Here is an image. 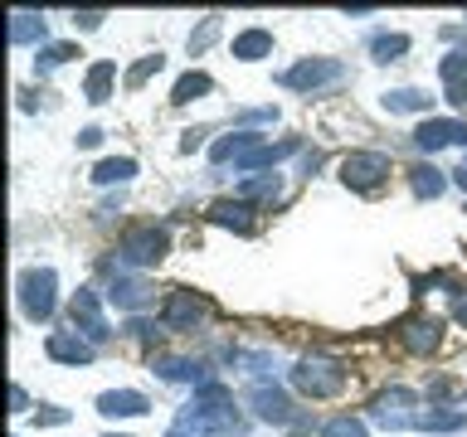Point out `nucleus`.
<instances>
[{
	"instance_id": "obj_1",
	"label": "nucleus",
	"mask_w": 467,
	"mask_h": 437,
	"mask_svg": "<svg viewBox=\"0 0 467 437\" xmlns=\"http://www.w3.org/2000/svg\"><path fill=\"white\" fill-rule=\"evenodd\" d=\"M292 384H297L306 399H331V393L346 389V370H341V360L312 355V360H302L297 370H292Z\"/></svg>"
},
{
	"instance_id": "obj_2",
	"label": "nucleus",
	"mask_w": 467,
	"mask_h": 437,
	"mask_svg": "<svg viewBox=\"0 0 467 437\" xmlns=\"http://www.w3.org/2000/svg\"><path fill=\"white\" fill-rule=\"evenodd\" d=\"M161 258H166V229H156V224H137L117 243V262L122 268H151Z\"/></svg>"
},
{
	"instance_id": "obj_3",
	"label": "nucleus",
	"mask_w": 467,
	"mask_h": 437,
	"mask_svg": "<svg viewBox=\"0 0 467 437\" xmlns=\"http://www.w3.org/2000/svg\"><path fill=\"white\" fill-rule=\"evenodd\" d=\"M20 306H25L29 320L54 316V268H29L20 277Z\"/></svg>"
},
{
	"instance_id": "obj_4",
	"label": "nucleus",
	"mask_w": 467,
	"mask_h": 437,
	"mask_svg": "<svg viewBox=\"0 0 467 437\" xmlns=\"http://www.w3.org/2000/svg\"><path fill=\"white\" fill-rule=\"evenodd\" d=\"M200 320H210V301L195 297V291H171L166 311H161V326L166 330H195Z\"/></svg>"
},
{
	"instance_id": "obj_5",
	"label": "nucleus",
	"mask_w": 467,
	"mask_h": 437,
	"mask_svg": "<svg viewBox=\"0 0 467 437\" xmlns=\"http://www.w3.org/2000/svg\"><path fill=\"white\" fill-rule=\"evenodd\" d=\"M385 175H389V156H379V151H350L341 160V180L356 189H375Z\"/></svg>"
},
{
	"instance_id": "obj_6",
	"label": "nucleus",
	"mask_w": 467,
	"mask_h": 437,
	"mask_svg": "<svg viewBox=\"0 0 467 437\" xmlns=\"http://www.w3.org/2000/svg\"><path fill=\"white\" fill-rule=\"evenodd\" d=\"M341 78H346V68L336 64V58H302L297 68L283 73L287 87H306V93H317V87H331V83H341Z\"/></svg>"
},
{
	"instance_id": "obj_7",
	"label": "nucleus",
	"mask_w": 467,
	"mask_h": 437,
	"mask_svg": "<svg viewBox=\"0 0 467 437\" xmlns=\"http://www.w3.org/2000/svg\"><path fill=\"white\" fill-rule=\"evenodd\" d=\"M370 418L379 422V428H414V422H419V413H414V393H409V389L379 393L375 408H370Z\"/></svg>"
},
{
	"instance_id": "obj_8",
	"label": "nucleus",
	"mask_w": 467,
	"mask_h": 437,
	"mask_svg": "<svg viewBox=\"0 0 467 437\" xmlns=\"http://www.w3.org/2000/svg\"><path fill=\"white\" fill-rule=\"evenodd\" d=\"M438 330H443V320H438V316H409V320H400V340H404V350H414V355H429V350L438 345Z\"/></svg>"
},
{
	"instance_id": "obj_9",
	"label": "nucleus",
	"mask_w": 467,
	"mask_h": 437,
	"mask_svg": "<svg viewBox=\"0 0 467 437\" xmlns=\"http://www.w3.org/2000/svg\"><path fill=\"white\" fill-rule=\"evenodd\" d=\"M44 350H49V360H58V364H88L93 360V340L78 330H54Z\"/></svg>"
},
{
	"instance_id": "obj_10",
	"label": "nucleus",
	"mask_w": 467,
	"mask_h": 437,
	"mask_svg": "<svg viewBox=\"0 0 467 437\" xmlns=\"http://www.w3.org/2000/svg\"><path fill=\"white\" fill-rule=\"evenodd\" d=\"M248 403H254L258 418H268V422H292V418H297V413H292V403H287V393L273 389V384H254V389H248Z\"/></svg>"
},
{
	"instance_id": "obj_11",
	"label": "nucleus",
	"mask_w": 467,
	"mask_h": 437,
	"mask_svg": "<svg viewBox=\"0 0 467 437\" xmlns=\"http://www.w3.org/2000/svg\"><path fill=\"white\" fill-rule=\"evenodd\" d=\"M146 408L151 403H146V393H137V389H112L98 399V413H108V418H141Z\"/></svg>"
},
{
	"instance_id": "obj_12",
	"label": "nucleus",
	"mask_w": 467,
	"mask_h": 437,
	"mask_svg": "<svg viewBox=\"0 0 467 437\" xmlns=\"http://www.w3.org/2000/svg\"><path fill=\"white\" fill-rule=\"evenodd\" d=\"M73 320L93 335V340H102L108 335V320H102V301H98V291L93 287H83L78 297H73Z\"/></svg>"
},
{
	"instance_id": "obj_13",
	"label": "nucleus",
	"mask_w": 467,
	"mask_h": 437,
	"mask_svg": "<svg viewBox=\"0 0 467 437\" xmlns=\"http://www.w3.org/2000/svg\"><path fill=\"white\" fill-rule=\"evenodd\" d=\"M452 141H467V127L462 122H423L414 131L419 151H438V146H452Z\"/></svg>"
},
{
	"instance_id": "obj_14",
	"label": "nucleus",
	"mask_w": 467,
	"mask_h": 437,
	"mask_svg": "<svg viewBox=\"0 0 467 437\" xmlns=\"http://www.w3.org/2000/svg\"><path fill=\"white\" fill-rule=\"evenodd\" d=\"M151 370H156L161 379H175V384H210V379H204V364H195V360H171V355H161V360H151Z\"/></svg>"
},
{
	"instance_id": "obj_15",
	"label": "nucleus",
	"mask_w": 467,
	"mask_h": 437,
	"mask_svg": "<svg viewBox=\"0 0 467 437\" xmlns=\"http://www.w3.org/2000/svg\"><path fill=\"white\" fill-rule=\"evenodd\" d=\"M108 297L117 306H127V311H137V306L151 301V287H146V277H122V272H117V282H112Z\"/></svg>"
},
{
	"instance_id": "obj_16",
	"label": "nucleus",
	"mask_w": 467,
	"mask_h": 437,
	"mask_svg": "<svg viewBox=\"0 0 467 437\" xmlns=\"http://www.w3.org/2000/svg\"><path fill=\"white\" fill-rule=\"evenodd\" d=\"M443 93L448 102H467V54H448L443 58Z\"/></svg>"
},
{
	"instance_id": "obj_17",
	"label": "nucleus",
	"mask_w": 467,
	"mask_h": 437,
	"mask_svg": "<svg viewBox=\"0 0 467 437\" xmlns=\"http://www.w3.org/2000/svg\"><path fill=\"white\" fill-rule=\"evenodd\" d=\"M210 218H214V224H224V229H239V233L254 229V209H248V199H239V204H234V199H219L214 209H210Z\"/></svg>"
},
{
	"instance_id": "obj_18",
	"label": "nucleus",
	"mask_w": 467,
	"mask_h": 437,
	"mask_svg": "<svg viewBox=\"0 0 467 437\" xmlns=\"http://www.w3.org/2000/svg\"><path fill=\"white\" fill-rule=\"evenodd\" d=\"M263 54H273L268 29H244V35L234 39V58H263Z\"/></svg>"
},
{
	"instance_id": "obj_19",
	"label": "nucleus",
	"mask_w": 467,
	"mask_h": 437,
	"mask_svg": "<svg viewBox=\"0 0 467 437\" xmlns=\"http://www.w3.org/2000/svg\"><path fill=\"white\" fill-rule=\"evenodd\" d=\"M283 195V180H277V175H248V180L239 185V199H277Z\"/></svg>"
},
{
	"instance_id": "obj_20",
	"label": "nucleus",
	"mask_w": 467,
	"mask_h": 437,
	"mask_svg": "<svg viewBox=\"0 0 467 437\" xmlns=\"http://www.w3.org/2000/svg\"><path fill=\"white\" fill-rule=\"evenodd\" d=\"M409 180H414V195H423V199H438L443 195V170H433V166H414L409 170Z\"/></svg>"
},
{
	"instance_id": "obj_21",
	"label": "nucleus",
	"mask_w": 467,
	"mask_h": 437,
	"mask_svg": "<svg viewBox=\"0 0 467 437\" xmlns=\"http://www.w3.org/2000/svg\"><path fill=\"white\" fill-rule=\"evenodd\" d=\"M44 39V20H39V15H15V20H10V44H39Z\"/></svg>"
},
{
	"instance_id": "obj_22",
	"label": "nucleus",
	"mask_w": 467,
	"mask_h": 437,
	"mask_svg": "<svg viewBox=\"0 0 467 437\" xmlns=\"http://www.w3.org/2000/svg\"><path fill=\"white\" fill-rule=\"evenodd\" d=\"M112 78H117V68H112V64H93V73H88V83H83L88 102H108V87H112Z\"/></svg>"
},
{
	"instance_id": "obj_23",
	"label": "nucleus",
	"mask_w": 467,
	"mask_h": 437,
	"mask_svg": "<svg viewBox=\"0 0 467 437\" xmlns=\"http://www.w3.org/2000/svg\"><path fill=\"white\" fill-rule=\"evenodd\" d=\"M433 97L414 93V87H400V93H385V112H429Z\"/></svg>"
},
{
	"instance_id": "obj_24",
	"label": "nucleus",
	"mask_w": 467,
	"mask_h": 437,
	"mask_svg": "<svg viewBox=\"0 0 467 437\" xmlns=\"http://www.w3.org/2000/svg\"><path fill=\"white\" fill-rule=\"evenodd\" d=\"M131 175H137V160H102V166L93 170V180L98 185H122V180H131Z\"/></svg>"
},
{
	"instance_id": "obj_25",
	"label": "nucleus",
	"mask_w": 467,
	"mask_h": 437,
	"mask_svg": "<svg viewBox=\"0 0 467 437\" xmlns=\"http://www.w3.org/2000/svg\"><path fill=\"white\" fill-rule=\"evenodd\" d=\"M462 422H467V413H433L429 408V413H419L414 428H423V432H458Z\"/></svg>"
},
{
	"instance_id": "obj_26",
	"label": "nucleus",
	"mask_w": 467,
	"mask_h": 437,
	"mask_svg": "<svg viewBox=\"0 0 467 437\" xmlns=\"http://www.w3.org/2000/svg\"><path fill=\"white\" fill-rule=\"evenodd\" d=\"M210 73H185L181 83H175V93H171V102H195L200 93H210Z\"/></svg>"
},
{
	"instance_id": "obj_27",
	"label": "nucleus",
	"mask_w": 467,
	"mask_h": 437,
	"mask_svg": "<svg viewBox=\"0 0 467 437\" xmlns=\"http://www.w3.org/2000/svg\"><path fill=\"white\" fill-rule=\"evenodd\" d=\"M321 437H365V422L360 418H331L321 428Z\"/></svg>"
},
{
	"instance_id": "obj_28",
	"label": "nucleus",
	"mask_w": 467,
	"mask_h": 437,
	"mask_svg": "<svg viewBox=\"0 0 467 437\" xmlns=\"http://www.w3.org/2000/svg\"><path fill=\"white\" fill-rule=\"evenodd\" d=\"M370 49H375L379 58H394V54H404V49H409V39H404V35H375V39H370Z\"/></svg>"
},
{
	"instance_id": "obj_29",
	"label": "nucleus",
	"mask_w": 467,
	"mask_h": 437,
	"mask_svg": "<svg viewBox=\"0 0 467 437\" xmlns=\"http://www.w3.org/2000/svg\"><path fill=\"white\" fill-rule=\"evenodd\" d=\"M73 54H78V49H73V44H49V49L39 54V68L49 73V68H58V64H68Z\"/></svg>"
},
{
	"instance_id": "obj_30",
	"label": "nucleus",
	"mask_w": 467,
	"mask_h": 437,
	"mask_svg": "<svg viewBox=\"0 0 467 437\" xmlns=\"http://www.w3.org/2000/svg\"><path fill=\"white\" fill-rule=\"evenodd\" d=\"M151 73H161V54H151V58H141L137 68L127 73V87H141L146 78H151Z\"/></svg>"
},
{
	"instance_id": "obj_31",
	"label": "nucleus",
	"mask_w": 467,
	"mask_h": 437,
	"mask_svg": "<svg viewBox=\"0 0 467 437\" xmlns=\"http://www.w3.org/2000/svg\"><path fill=\"white\" fill-rule=\"evenodd\" d=\"M214 35H219V15H210V20H204V29H200V35H190V49H210V44H214Z\"/></svg>"
},
{
	"instance_id": "obj_32",
	"label": "nucleus",
	"mask_w": 467,
	"mask_h": 437,
	"mask_svg": "<svg viewBox=\"0 0 467 437\" xmlns=\"http://www.w3.org/2000/svg\"><path fill=\"white\" fill-rule=\"evenodd\" d=\"M39 422H68V413H64V408H44Z\"/></svg>"
},
{
	"instance_id": "obj_33",
	"label": "nucleus",
	"mask_w": 467,
	"mask_h": 437,
	"mask_svg": "<svg viewBox=\"0 0 467 437\" xmlns=\"http://www.w3.org/2000/svg\"><path fill=\"white\" fill-rule=\"evenodd\" d=\"M102 141V131L98 127H88V131H78V146H98Z\"/></svg>"
},
{
	"instance_id": "obj_34",
	"label": "nucleus",
	"mask_w": 467,
	"mask_h": 437,
	"mask_svg": "<svg viewBox=\"0 0 467 437\" xmlns=\"http://www.w3.org/2000/svg\"><path fill=\"white\" fill-rule=\"evenodd\" d=\"M171 437H195V432H190V428H181V422H175V432Z\"/></svg>"
},
{
	"instance_id": "obj_35",
	"label": "nucleus",
	"mask_w": 467,
	"mask_h": 437,
	"mask_svg": "<svg viewBox=\"0 0 467 437\" xmlns=\"http://www.w3.org/2000/svg\"><path fill=\"white\" fill-rule=\"evenodd\" d=\"M458 185L467 189V160H462V170H458Z\"/></svg>"
}]
</instances>
